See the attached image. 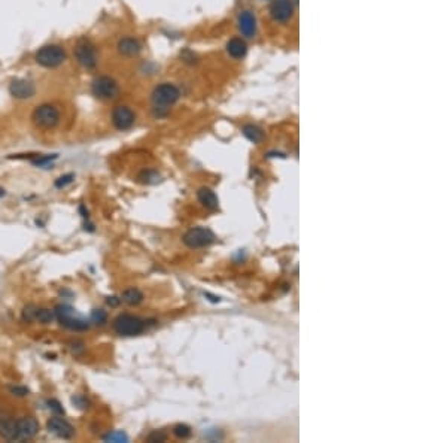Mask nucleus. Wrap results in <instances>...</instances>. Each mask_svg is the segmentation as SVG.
Returning a JSON list of instances; mask_svg holds the SVG:
<instances>
[{"mask_svg":"<svg viewBox=\"0 0 447 443\" xmlns=\"http://www.w3.org/2000/svg\"><path fill=\"white\" fill-rule=\"evenodd\" d=\"M180 99V90L170 82H163L156 85L152 94H151V102H152V111L155 116L161 118L166 116L172 106H175Z\"/></svg>","mask_w":447,"mask_h":443,"instance_id":"f257e3e1","label":"nucleus"},{"mask_svg":"<svg viewBox=\"0 0 447 443\" xmlns=\"http://www.w3.org/2000/svg\"><path fill=\"white\" fill-rule=\"evenodd\" d=\"M35 60L39 66L54 69L61 66L67 60V54L60 45H45L39 48L35 54Z\"/></svg>","mask_w":447,"mask_h":443,"instance_id":"f03ea898","label":"nucleus"},{"mask_svg":"<svg viewBox=\"0 0 447 443\" xmlns=\"http://www.w3.org/2000/svg\"><path fill=\"white\" fill-rule=\"evenodd\" d=\"M55 318L60 321L61 326H65L70 330H76V332H84L88 330L89 322L76 310L73 309L69 305H60L55 309Z\"/></svg>","mask_w":447,"mask_h":443,"instance_id":"7ed1b4c3","label":"nucleus"},{"mask_svg":"<svg viewBox=\"0 0 447 443\" xmlns=\"http://www.w3.org/2000/svg\"><path fill=\"white\" fill-rule=\"evenodd\" d=\"M31 120H33V123H35L39 129L51 130V129L57 127L58 123H60V111H58L54 105L45 103V105L38 106V108L33 111V113H31Z\"/></svg>","mask_w":447,"mask_h":443,"instance_id":"20e7f679","label":"nucleus"},{"mask_svg":"<svg viewBox=\"0 0 447 443\" xmlns=\"http://www.w3.org/2000/svg\"><path fill=\"white\" fill-rule=\"evenodd\" d=\"M73 54H75L76 62L84 69L92 70V69H95L97 63H99V54H97L95 46L85 38L78 41V44L75 45Z\"/></svg>","mask_w":447,"mask_h":443,"instance_id":"39448f33","label":"nucleus"},{"mask_svg":"<svg viewBox=\"0 0 447 443\" xmlns=\"http://www.w3.org/2000/svg\"><path fill=\"white\" fill-rule=\"evenodd\" d=\"M113 330L118 333L119 336L132 337V336H139L140 333L145 330V321L134 316V315H119L113 321Z\"/></svg>","mask_w":447,"mask_h":443,"instance_id":"423d86ee","label":"nucleus"},{"mask_svg":"<svg viewBox=\"0 0 447 443\" xmlns=\"http://www.w3.org/2000/svg\"><path fill=\"white\" fill-rule=\"evenodd\" d=\"M91 93L99 100H112L118 97L119 94V85L118 82L111 76H99L91 84Z\"/></svg>","mask_w":447,"mask_h":443,"instance_id":"0eeeda50","label":"nucleus"},{"mask_svg":"<svg viewBox=\"0 0 447 443\" xmlns=\"http://www.w3.org/2000/svg\"><path fill=\"white\" fill-rule=\"evenodd\" d=\"M182 242L191 249H199V248H204L213 244L215 234L212 233V230L206 227H193L183 234Z\"/></svg>","mask_w":447,"mask_h":443,"instance_id":"6e6552de","label":"nucleus"},{"mask_svg":"<svg viewBox=\"0 0 447 443\" xmlns=\"http://www.w3.org/2000/svg\"><path fill=\"white\" fill-rule=\"evenodd\" d=\"M111 116L112 124L115 126L116 130H121V132L132 129L134 121H136V115H134L133 109L129 108V106H124V105L115 106L113 111H112Z\"/></svg>","mask_w":447,"mask_h":443,"instance_id":"1a4fd4ad","label":"nucleus"},{"mask_svg":"<svg viewBox=\"0 0 447 443\" xmlns=\"http://www.w3.org/2000/svg\"><path fill=\"white\" fill-rule=\"evenodd\" d=\"M270 15L273 21L285 24L294 15V2L292 0H273L270 6Z\"/></svg>","mask_w":447,"mask_h":443,"instance_id":"9d476101","label":"nucleus"},{"mask_svg":"<svg viewBox=\"0 0 447 443\" xmlns=\"http://www.w3.org/2000/svg\"><path fill=\"white\" fill-rule=\"evenodd\" d=\"M9 93L14 99L18 100H25L31 99L36 94V87L31 81L24 79V78H17L9 84Z\"/></svg>","mask_w":447,"mask_h":443,"instance_id":"9b49d317","label":"nucleus"},{"mask_svg":"<svg viewBox=\"0 0 447 443\" xmlns=\"http://www.w3.org/2000/svg\"><path fill=\"white\" fill-rule=\"evenodd\" d=\"M46 427H48V430L52 433V434H55L57 437H60V439H72L73 437V434H75V428L66 421V420H63V418H60V417H54V418H51L48 424H46Z\"/></svg>","mask_w":447,"mask_h":443,"instance_id":"f8f14e48","label":"nucleus"},{"mask_svg":"<svg viewBox=\"0 0 447 443\" xmlns=\"http://www.w3.org/2000/svg\"><path fill=\"white\" fill-rule=\"evenodd\" d=\"M18 427V440H30L39 433V422L31 417H24L17 420Z\"/></svg>","mask_w":447,"mask_h":443,"instance_id":"ddd939ff","label":"nucleus"},{"mask_svg":"<svg viewBox=\"0 0 447 443\" xmlns=\"http://www.w3.org/2000/svg\"><path fill=\"white\" fill-rule=\"evenodd\" d=\"M237 27L242 36L245 38H253L257 35V18L250 11H243L237 18Z\"/></svg>","mask_w":447,"mask_h":443,"instance_id":"4468645a","label":"nucleus"},{"mask_svg":"<svg viewBox=\"0 0 447 443\" xmlns=\"http://www.w3.org/2000/svg\"><path fill=\"white\" fill-rule=\"evenodd\" d=\"M116 49L122 57H136L142 51V44L136 38H122L116 45Z\"/></svg>","mask_w":447,"mask_h":443,"instance_id":"2eb2a0df","label":"nucleus"},{"mask_svg":"<svg viewBox=\"0 0 447 443\" xmlns=\"http://www.w3.org/2000/svg\"><path fill=\"white\" fill-rule=\"evenodd\" d=\"M227 52L231 58L234 60H240L243 58L247 52V45L242 39V38H231L228 42H227Z\"/></svg>","mask_w":447,"mask_h":443,"instance_id":"dca6fc26","label":"nucleus"},{"mask_svg":"<svg viewBox=\"0 0 447 443\" xmlns=\"http://www.w3.org/2000/svg\"><path fill=\"white\" fill-rule=\"evenodd\" d=\"M197 197L200 200V203L206 208V209H210V211H216L219 208V200L216 197L215 191H212L210 188H206L203 187L197 191Z\"/></svg>","mask_w":447,"mask_h":443,"instance_id":"f3484780","label":"nucleus"},{"mask_svg":"<svg viewBox=\"0 0 447 443\" xmlns=\"http://www.w3.org/2000/svg\"><path fill=\"white\" fill-rule=\"evenodd\" d=\"M0 437L9 442L18 440V427L14 420H0Z\"/></svg>","mask_w":447,"mask_h":443,"instance_id":"a211bd4d","label":"nucleus"},{"mask_svg":"<svg viewBox=\"0 0 447 443\" xmlns=\"http://www.w3.org/2000/svg\"><path fill=\"white\" fill-rule=\"evenodd\" d=\"M242 133L245 136L247 140H250L252 143H261L266 137V134L263 132L261 127L258 126H253V124H247L242 129Z\"/></svg>","mask_w":447,"mask_h":443,"instance_id":"6ab92c4d","label":"nucleus"},{"mask_svg":"<svg viewBox=\"0 0 447 443\" xmlns=\"http://www.w3.org/2000/svg\"><path fill=\"white\" fill-rule=\"evenodd\" d=\"M121 300H122L124 303L130 305V306H136V305H139V303H142V302H143V294H142V291H140V289L129 288L122 292V296H121Z\"/></svg>","mask_w":447,"mask_h":443,"instance_id":"aec40b11","label":"nucleus"},{"mask_svg":"<svg viewBox=\"0 0 447 443\" xmlns=\"http://www.w3.org/2000/svg\"><path fill=\"white\" fill-rule=\"evenodd\" d=\"M89 321L94 324V326H105L108 322V312L103 309H94L91 312V316H89Z\"/></svg>","mask_w":447,"mask_h":443,"instance_id":"412c9836","label":"nucleus"},{"mask_svg":"<svg viewBox=\"0 0 447 443\" xmlns=\"http://www.w3.org/2000/svg\"><path fill=\"white\" fill-rule=\"evenodd\" d=\"M55 319V312L51 309H38L36 312V321L41 324H51Z\"/></svg>","mask_w":447,"mask_h":443,"instance_id":"4be33fe9","label":"nucleus"},{"mask_svg":"<svg viewBox=\"0 0 447 443\" xmlns=\"http://www.w3.org/2000/svg\"><path fill=\"white\" fill-rule=\"evenodd\" d=\"M57 158V155H36V158H33L31 160V163L35 164V166H39V167H46V166H49V163H52L54 160Z\"/></svg>","mask_w":447,"mask_h":443,"instance_id":"5701e85b","label":"nucleus"},{"mask_svg":"<svg viewBox=\"0 0 447 443\" xmlns=\"http://www.w3.org/2000/svg\"><path fill=\"white\" fill-rule=\"evenodd\" d=\"M36 312H38V308L35 305H27L24 310H22V319L25 322H33L36 321Z\"/></svg>","mask_w":447,"mask_h":443,"instance_id":"b1692460","label":"nucleus"},{"mask_svg":"<svg viewBox=\"0 0 447 443\" xmlns=\"http://www.w3.org/2000/svg\"><path fill=\"white\" fill-rule=\"evenodd\" d=\"M173 434L178 437V439H188L191 436V428L185 424H178L175 428H173Z\"/></svg>","mask_w":447,"mask_h":443,"instance_id":"393cba45","label":"nucleus"},{"mask_svg":"<svg viewBox=\"0 0 447 443\" xmlns=\"http://www.w3.org/2000/svg\"><path fill=\"white\" fill-rule=\"evenodd\" d=\"M139 179L142 182H145V184H155V182L159 181V175L156 173L155 170H145V172L140 173Z\"/></svg>","mask_w":447,"mask_h":443,"instance_id":"a878e982","label":"nucleus"},{"mask_svg":"<svg viewBox=\"0 0 447 443\" xmlns=\"http://www.w3.org/2000/svg\"><path fill=\"white\" fill-rule=\"evenodd\" d=\"M73 181H75V175L73 173H67V175H63V176H60L55 181V187L57 188H65L67 185H70Z\"/></svg>","mask_w":447,"mask_h":443,"instance_id":"bb28decb","label":"nucleus"},{"mask_svg":"<svg viewBox=\"0 0 447 443\" xmlns=\"http://www.w3.org/2000/svg\"><path fill=\"white\" fill-rule=\"evenodd\" d=\"M46 404H48L49 410H52L54 414H58V415L65 414V409H63V406H61V403H60L58 400L49 399L48 401H46Z\"/></svg>","mask_w":447,"mask_h":443,"instance_id":"cd10ccee","label":"nucleus"},{"mask_svg":"<svg viewBox=\"0 0 447 443\" xmlns=\"http://www.w3.org/2000/svg\"><path fill=\"white\" fill-rule=\"evenodd\" d=\"M105 440H106V442H127V440H129V437H127L124 433H121V431H116V433H111V434H108V436L105 437Z\"/></svg>","mask_w":447,"mask_h":443,"instance_id":"c85d7f7f","label":"nucleus"},{"mask_svg":"<svg viewBox=\"0 0 447 443\" xmlns=\"http://www.w3.org/2000/svg\"><path fill=\"white\" fill-rule=\"evenodd\" d=\"M72 401H73V404H75L76 407H79V409H88V404H89L88 400L85 399L84 396H79V394H78V396H75V397L72 399Z\"/></svg>","mask_w":447,"mask_h":443,"instance_id":"c756f323","label":"nucleus"},{"mask_svg":"<svg viewBox=\"0 0 447 443\" xmlns=\"http://www.w3.org/2000/svg\"><path fill=\"white\" fill-rule=\"evenodd\" d=\"M11 393H12L14 396H18V397H25V396H28V388L17 385V387H12V388H11Z\"/></svg>","mask_w":447,"mask_h":443,"instance_id":"7c9ffc66","label":"nucleus"},{"mask_svg":"<svg viewBox=\"0 0 447 443\" xmlns=\"http://www.w3.org/2000/svg\"><path fill=\"white\" fill-rule=\"evenodd\" d=\"M163 440H166V434H163V433L155 431L149 436V442H163Z\"/></svg>","mask_w":447,"mask_h":443,"instance_id":"2f4dec72","label":"nucleus"},{"mask_svg":"<svg viewBox=\"0 0 447 443\" xmlns=\"http://www.w3.org/2000/svg\"><path fill=\"white\" fill-rule=\"evenodd\" d=\"M121 302V299H116V297H108V305L111 306H118Z\"/></svg>","mask_w":447,"mask_h":443,"instance_id":"473e14b6","label":"nucleus"},{"mask_svg":"<svg viewBox=\"0 0 447 443\" xmlns=\"http://www.w3.org/2000/svg\"><path fill=\"white\" fill-rule=\"evenodd\" d=\"M79 211H81V214H82V217H84V218H87V220H88V211H85V208H84V206H81V208H79Z\"/></svg>","mask_w":447,"mask_h":443,"instance_id":"72a5a7b5","label":"nucleus"},{"mask_svg":"<svg viewBox=\"0 0 447 443\" xmlns=\"http://www.w3.org/2000/svg\"><path fill=\"white\" fill-rule=\"evenodd\" d=\"M3 196H5V190H3V188L0 187V197H3Z\"/></svg>","mask_w":447,"mask_h":443,"instance_id":"f704fd0d","label":"nucleus"}]
</instances>
